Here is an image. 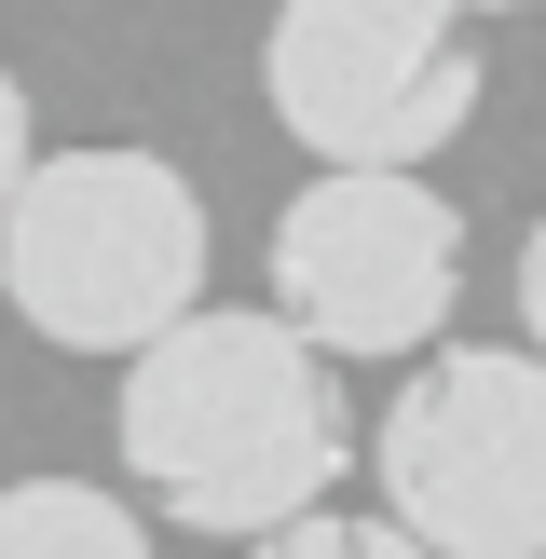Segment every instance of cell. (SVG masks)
<instances>
[{"instance_id":"6da1fadb","label":"cell","mask_w":546,"mask_h":559,"mask_svg":"<svg viewBox=\"0 0 546 559\" xmlns=\"http://www.w3.org/2000/svg\"><path fill=\"white\" fill-rule=\"evenodd\" d=\"M342 355L273 300V314H205L191 300L164 342L123 355V478L164 533H287L300 506H328L355 464V409H342Z\"/></svg>"},{"instance_id":"7a4b0ae2","label":"cell","mask_w":546,"mask_h":559,"mask_svg":"<svg viewBox=\"0 0 546 559\" xmlns=\"http://www.w3.org/2000/svg\"><path fill=\"white\" fill-rule=\"evenodd\" d=\"M0 300L55 355H136L205 300V191L164 151H41L0 205Z\"/></svg>"},{"instance_id":"3957f363","label":"cell","mask_w":546,"mask_h":559,"mask_svg":"<svg viewBox=\"0 0 546 559\" xmlns=\"http://www.w3.org/2000/svg\"><path fill=\"white\" fill-rule=\"evenodd\" d=\"M369 478L437 559H546V342H424Z\"/></svg>"},{"instance_id":"277c9868","label":"cell","mask_w":546,"mask_h":559,"mask_svg":"<svg viewBox=\"0 0 546 559\" xmlns=\"http://www.w3.org/2000/svg\"><path fill=\"white\" fill-rule=\"evenodd\" d=\"M260 96L314 164H437L478 123V0H287Z\"/></svg>"},{"instance_id":"5b68a950","label":"cell","mask_w":546,"mask_h":559,"mask_svg":"<svg viewBox=\"0 0 546 559\" xmlns=\"http://www.w3.org/2000/svg\"><path fill=\"white\" fill-rule=\"evenodd\" d=\"M273 300L328 355H355V369L451 342V314H464V205H437L424 164H314L287 191V218H273Z\"/></svg>"},{"instance_id":"8992f818","label":"cell","mask_w":546,"mask_h":559,"mask_svg":"<svg viewBox=\"0 0 546 559\" xmlns=\"http://www.w3.org/2000/svg\"><path fill=\"white\" fill-rule=\"evenodd\" d=\"M151 519L109 478H14L0 491V559H136Z\"/></svg>"},{"instance_id":"52a82bcc","label":"cell","mask_w":546,"mask_h":559,"mask_svg":"<svg viewBox=\"0 0 546 559\" xmlns=\"http://www.w3.org/2000/svg\"><path fill=\"white\" fill-rule=\"evenodd\" d=\"M410 546H424V533H410L396 506H382V519H342V506H300L287 533H260V559H410Z\"/></svg>"},{"instance_id":"ba28073f","label":"cell","mask_w":546,"mask_h":559,"mask_svg":"<svg viewBox=\"0 0 546 559\" xmlns=\"http://www.w3.org/2000/svg\"><path fill=\"white\" fill-rule=\"evenodd\" d=\"M27 164H41V136H27V82L0 69V205L27 191Z\"/></svg>"},{"instance_id":"9c48e42d","label":"cell","mask_w":546,"mask_h":559,"mask_svg":"<svg viewBox=\"0 0 546 559\" xmlns=\"http://www.w3.org/2000/svg\"><path fill=\"white\" fill-rule=\"evenodd\" d=\"M519 328L546 342V218H533V246H519Z\"/></svg>"},{"instance_id":"30bf717a","label":"cell","mask_w":546,"mask_h":559,"mask_svg":"<svg viewBox=\"0 0 546 559\" xmlns=\"http://www.w3.org/2000/svg\"><path fill=\"white\" fill-rule=\"evenodd\" d=\"M478 14H546V0H478Z\"/></svg>"}]
</instances>
